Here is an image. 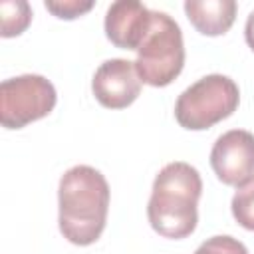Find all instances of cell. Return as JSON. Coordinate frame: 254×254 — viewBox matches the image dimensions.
<instances>
[{"instance_id": "11", "label": "cell", "mask_w": 254, "mask_h": 254, "mask_svg": "<svg viewBox=\"0 0 254 254\" xmlns=\"http://www.w3.org/2000/svg\"><path fill=\"white\" fill-rule=\"evenodd\" d=\"M230 208H232L234 220L242 228L254 232V181L234 192Z\"/></svg>"}, {"instance_id": "9", "label": "cell", "mask_w": 254, "mask_h": 254, "mask_svg": "<svg viewBox=\"0 0 254 254\" xmlns=\"http://www.w3.org/2000/svg\"><path fill=\"white\" fill-rule=\"evenodd\" d=\"M234 0H187L185 14L189 22L204 36H222L236 18Z\"/></svg>"}, {"instance_id": "2", "label": "cell", "mask_w": 254, "mask_h": 254, "mask_svg": "<svg viewBox=\"0 0 254 254\" xmlns=\"http://www.w3.org/2000/svg\"><path fill=\"white\" fill-rule=\"evenodd\" d=\"M202 194V179L198 171L185 163H167L155 177L147 218L151 228L173 240L187 238L198 222V198Z\"/></svg>"}, {"instance_id": "10", "label": "cell", "mask_w": 254, "mask_h": 254, "mask_svg": "<svg viewBox=\"0 0 254 254\" xmlns=\"http://www.w3.org/2000/svg\"><path fill=\"white\" fill-rule=\"evenodd\" d=\"M2 18V38L20 36L32 22V8L26 0H2L0 2Z\"/></svg>"}, {"instance_id": "4", "label": "cell", "mask_w": 254, "mask_h": 254, "mask_svg": "<svg viewBox=\"0 0 254 254\" xmlns=\"http://www.w3.org/2000/svg\"><path fill=\"white\" fill-rule=\"evenodd\" d=\"M240 103V89L228 75L210 73L189 85L175 103V119L189 131H202L230 117Z\"/></svg>"}, {"instance_id": "12", "label": "cell", "mask_w": 254, "mask_h": 254, "mask_svg": "<svg viewBox=\"0 0 254 254\" xmlns=\"http://www.w3.org/2000/svg\"><path fill=\"white\" fill-rule=\"evenodd\" d=\"M192 254H248V248L234 236L218 234L206 238Z\"/></svg>"}, {"instance_id": "8", "label": "cell", "mask_w": 254, "mask_h": 254, "mask_svg": "<svg viewBox=\"0 0 254 254\" xmlns=\"http://www.w3.org/2000/svg\"><path fill=\"white\" fill-rule=\"evenodd\" d=\"M151 14L145 4L137 0H117L105 12V36L107 40L123 50H137L149 32Z\"/></svg>"}, {"instance_id": "5", "label": "cell", "mask_w": 254, "mask_h": 254, "mask_svg": "<svg viewBox=\"0 0 254 254\" xmlns=\"http://www.w3.org/2000/svg\"><path fill=\"white\" fill-rule=\"evenodd\" d=\"M58 93L50 79L38 73L8 77L0 85V123L6 129H22L52 113Z\"/></svg>"}, {"instance_id": "1", "label": "cell", "mask_w": 254, "mask_h": 254, "mask_svg": "<svg viewBox=\"0 0 254 254\" xmlns=\"http://www.w3.org/2000/svg\"><path fill=\"white\" fill-rule=\"evenodd\" d=\"M107 179L89 165L67 169L58 187V222L64 238L75 246L93 244L107 222L109 212Z\"/></svg>"}, {"instance_id": "7", "label": "cell", "mask_w": 254, "mask_h": 254, "mask_svg": "<svg viewBox=\"0 0 254 254\" xmlns=\"http://www.w3.org/2000/svg\"><path fill=\"white\" fill-rule=\"evenodd\" d=\"M141 77L135 69V62L113 58L105 60L93 73L91 91L99 105L107 109L129 107L141 93Z\"/></svg>"}, {"instance_id": "3", "label": "cell", "mask_w": 254, "mask_h": 254, "mask_svg": "<svg viewBox=\"0 0 254 254\" xmlns=\"http://www.w3.org/2000/svg\"><path fill=\"white\" fill-rule=\"evenodd\" d=\"M185 65V42L181 26L167 12H153L151 26L137 48L135 69L143 83L169 85Z\"/></svg>"}, {"instance_id": "6", "label": "cell", "mask_w": 254, "mask_h": 254, "mask_svg": "<svg viewBox=\"0 0 254 254\" xmlns=\"http://www.w3.org/2000/svg\"><path fill=\"white\" fill-rule=\"evenodd\" d=\"M210 167L220 183L242 189L254 181V135L246 129L222 133L210 149Z\"/></svg>"}, {"instance_id": "14", "label": "cell", "mask_w": 254, "mask_h": 254, "mask_svg": "<svg viewBox=\"0 0 254 254\" xmlns=\"http://www.w3.org/2000/svg\"><path fill=\"white\" fill-rule=\"evenodd\" d=\"M244 38H246V44L254 50V10L248 14L246 18V26H244Z\"/></svg>"}, {"instance_id": "13", "label": "cell", "mask_w": 254, "mask_h": 254, "mask_svg": "<svg viewBox=\"0 0 254 254\" xmlns=\"http://www.w3.org/2000/svg\"><path fill=\"white\" fill-rule=\"evenodd\" d=\"M46 10H50L56 18L62 20H73L93 8L91 0H46Z\"/></svg>"}]
</instances>
